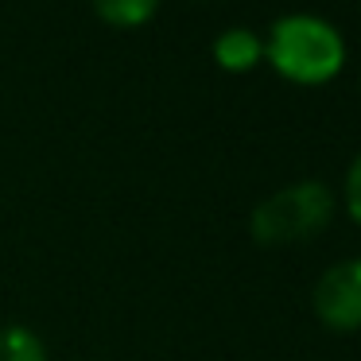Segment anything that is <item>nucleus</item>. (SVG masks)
Wrapping results in <instances>:
<instances>
[{"instance_id":"nucleus-6","label":"nucleus","mask_w":361,"mask_h":361,"mask_svg":"<svg viewBox=\"0 0 361 361\" xmlns=\"http://www.w3.org/2000/svg\"><path fill=\"white\" fill-rule=\"evenodd\" d=\"M0 361H47V345L27 326L0 330Z\"/></svg>"},{"instance_id":"nucleus-3","label":"nucleus","mask_w":361,"mask_h":361,"mask_svg":"<svg viewBox=\"0 0 361 361\" xmlns=\"http://www.w3.org/2000/svg\"><path fill=\"white\" fill-rule=\"evenodd\" d=\"M311 307L322 326L342 334L361 330V257L330 264L311 291Z\"/></svg>"},{"instance_id":"nucleus-4","label":"nucleus","mask_w":361,"mask_h":361,"mask_svg":"<svg viewBox=\"0 0 361 361\" xmlns=\"http://www.w3.org/2000/svg\"><path fill=\"white\" fill-rule=\"evenodd\" d=\"M260 55H264V43H260L249 27H229V32H221L218 39H214V59H218V66H226V71H249Z\"/></svg>"},{"instance_id":"nucleus-2","label":"nucleus","mask_w":361,"mask_h":361,"mask_svg":"<svg viewBox=\"0 0 361 361\" xmlns=\"http://www.w3.org/2000/svg\"><path fill=\"white\" fill-rule=\"evenodd\" d=\"M334 218V195L326 183H291V187L268 195L252 210V237L260 245H291L322 233Z\"/></svg>"},{"instance_id":"nucleus-7","label":"nucleus","mask_w":361,"mask_h":361,"mask_svg":"<svg viewBox=\"0 0 361 361\" xmlns=\"http://www.w3.org/2000/svg\"><path fill=\"white\" fill-rule=\"evenodd\" d=\"M345 210H350V218L361 226V152L350 164V171H345Z\"/></svg>"},{"instance_id":"nucleus-1","label":"nucleus","mask_w":361,"mask_h":361,"mask_svg":"<svg viewBox=\"0 0 361 361\" xmlns=\"http://www.w3.org/2000/svg\"><path fill=\"white\" fill-rule=\"evenodd\" d=\"M264 55L295 86H322L334 82L345 66V43L334 24L319 16H283L272 24L264 39Z\"/></svg>"},{"instance_id":"nucleus-5","label":"nucleus","mask_w":361,"mask_h":361,"mask_svg":"<svg viewBox=\"0 0 361 361\" xmlns=\"http://www.w3.org/2000/svg\"><path fill=\"white\" fill-rule=\"evenodd\" d=\"M159 0H94V12L113 27H140L156 16Z\"/></svg>"}]
</instances>
